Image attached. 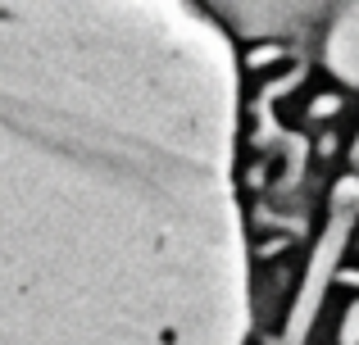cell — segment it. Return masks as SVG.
<instances>
[{"label":"cell","mask_w":359,"mask_h":345,"mask_svg":"<svg viewBox=\"0 0 359 345\" xmlns=\"http://www.w3.org/2000/svg\"><path fill=\"white\" fill-rule=\"evenodd\" d=\"M341 345H359V304L346 309V323H341Z\"/></svg>","instance_id":"obj_1"},{"label":"cell","mask_w":359,"mask_h":345,"mask_svg":"<svg viewBox=\"0 0 359 345\" xmlns=\"http://www.w3.org/2000/svg\"><path fill=\"white\" fill-rule=\"evenodd\" d=\"M337 105H341V100L337 96H318L314 105H309V114H318V118H327V114H337Z\"/></svg>","instance_id":"obj_2"}]
</instances>
